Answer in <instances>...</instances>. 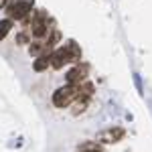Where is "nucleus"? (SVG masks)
<instances>
[{"label":"nucleus","instance_id":"f257e3e1","mask_svg":"<svg viewBox=\"0 0 152 152\" xmlns=\"http://www.w3.org/2000/svg\"><path fill=\"white\" fill-rule=\"evenodd\" d=\"M33 4H35V0H10L6 14H8L10 20H23L24 16L33 10Z\"/></svg>","mask_w":152,"mask_h":152},{"label":"nucleus","instance_id":"f03ea898","mask_svg":"<svg viewBox=\"0 0 152 152\" xmlns=\"http://www.w3.org/2000/svg\"><path fill=\"white\" fill-rule=\"evenodd\" d=\"M73 99H75V85H65L53 94V104H55V107H61V110L69 107Z\"/></svg>","mask_w":152,"mask_h":152},{"label":"nucleus","instance_id":"7ed1b4c3","mask_svg":"<svg viewBox=\"0 0 152 152\" xmlns=\"http://www.w3.org/2000/svg\"><path fill=\"white\" fill-rule=\"evenodd\" d=\"M87 69H89L87 65H75V67L67 73V77H65V79H67V85H75V87H77L79 83H83L87 79Z\"/></svg>","mask_w":152,"mask_h":152},{"label":"nucleus","instance_id":"20e7f679","mask_svg":"<svg viewBox=\"0 0 152 152\" xmlns=\"http://www.w3.org/2000/svg\"><path fill=\"white\" fill-rule=\"evenodd\" d=\"M65 63H69V57H67V51L65 47H59L51 53V67L53 69H61Z\"/></svg>","mask_w":152,"mask_h":152},{"label":"nucleus","instance_id":"39448f33","mask_svg":"<svg viewBox=\"0 0 152 152\" xmlns=\"http://www.w3.org/2000/svg\"><path fill=\"white\" fill-rule=\"evenodd\" d=\"M124 138V130L122 128H114V130H105L99 134V142L104 144H114V142H120Z\"/></svg>","mask_w":152,"mask_h":152},{"label":"nucleus","instance_id":"423d86ee","mask_svg":"<svg viewBox=\"0 0 152 152\" xmlns=\"http://www.w3.org/2000/svg\"><path fill=\"white\" fill-rule=\"evenodd\" d=\"M65 51H67V57H69V63H79L81 61V49L75 41H67L65 45Z\"/></svg>","mask_w":152,"mask_h":152},{"label":"nucleus","instance_id":"0eeeda50","mask_svg":"<svg viewBox=\"0 0 152 152\" xmlns=\"http://www.w3.org/2000/svg\"><path fill=\"white\" fill-rule=\"evenodd\" d=\"M28 53L33 55V57H41V55H51L53 53V47L49 45V43H33L31 47H28Z\"/></svg>","mask_w":152,"mask_h":152},{"label":"nucleus","instance_id":"6e6552de","mask_svg":"<svg viewBox=\"0 0 152 152\" xmlns=\"http://www.w3.org/2000/svg\"><path fill=\"white\" fill-rule=\"evenodd\" d=\"M94 95V85L89 81H83L75 87V99H89Z\"/></svg>","mask_w":152,"mask_h":152},{"label":"nucleus","instance_id":"1a4fd4ad","mask_svg":"<svg viewBox=\"0 0 152 152\" xmlns=\"http://www.w3.org/2000/svg\"><path fill=\"white\" fill-rule=\"evenodd\" d=\"M51 65V55H41V57L35 59V65H33V69L35 71H45Z\"/></svg>","mask_w":152,"mask_h":152},{"label":"nucleus","instance_id":"9d476101","mask_svg":"<svg viewBox=\"0 0 152 152\" xmlns=\"http://www.w3.org/2000/svg\"><path fill=\"white\" fill-rule=\"evenodd\" d=\"M10 28H12V20L10 18H4V20H0V41L4 39V37L10 33Z\"/></svg>","mask_w":152,"mask_h":152},{"label":"nucleus","instance_id":"9b49d317","mask_svg":"<svg viewBox=\"0 0 152 152\" xmlns=\"http://www.w3.org/2000/svg\"><path fill=\"white\" fill-rule=\"evenodd\" d=\"M79 152H99V144L97 142H83V144H79Z\"/></svg>","mask_w":152,"mask_h":152},{"label":"nucleus","instance_id":"f8f14e48","mask_svg":"<svg viewBox=\"0 0 152 152\" xmlns=\"http://www.w3.org/2000/svg\"><path fill=\"white\" fill-rule=\"evenodd\" d=\"M87 102H89V99H77V104H75V107H73V116L83 114V112L87 110Z\"/></svg>","mask_w":152,"mask_h":152},{"label":"nucleus","instance_id":"ddd939ff","mask_svg":"<svg viewBox=\"0 0 152 152\" xmlns=\"http://www.w3.org/2000/svg\"><path fill=\"white\" fill-rule=\"evenodd\" d=\"M14 43H16V45H26V43H28V35H26V33H18Z\"/></svg>","mask_w":152,"mask_h":152},{"label":"nucleus","instance_id":"4468645a","mask_svg":"<svg viewBox=\"0 0 152 152\" xmlns=\"http://www.w3.org/2000/svg\"><path fill=\"white\" fill-rule=\"evenodd\" d=\"M6 2H8V0H0V8H4V6H6Z\"/></svg>","mask_w":152,"mask_h":152}]
</instances>
